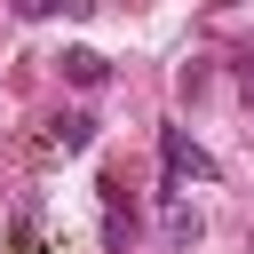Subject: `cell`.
I'll return each mask as SVG.
<instances>
[{
    "label": "cell",
    "instance_id": "cell-1",
    "mask_svg": "<svg viewBox=\"0 0 254 254\" xmlns=\"http://www.w3.org/2000/svg\"><path fill=\"white\" fill-rule=\"evenodd\" d=\"M159 159H167V175H175V183H190V175L206 183V175H214V159H206L183 127H159Z\"/></svg>",
    "mask_w": 254,
    "mask_h": 254
},
{
    "label": "cell",
    "instance_id": "cell-2",
    "mask_svg": "<svg viewBox=\"0 0 254 254\" xmlns=\"http://www.w3.org/2000/svg\"><path fill=\"white\" fill-rule=\"evenodd\" d=\"M103 71H111V64H103L95 48H64V79H71V87H103Z\"/></svg>",
    "mask_w": 254,
    "mask_h": 254
},
{
    "label": "cell",
    "instance_id": "cell-3",
    "mask_svg": "<svg viewBox=\"0 0 254 254\" xmlns=\"http://www.w3.org/2000/svg\"><path fill=\"white\" fill-rule=\"evenodd\" d=\"M48 143H56V151H87V143H95V119H87V111H64V119L48 127Z\"/></svg>",
    "mask_w": 254,
    "mask_h": 254
},
{
    "label": "cell",
    "instance_id": "cell-4",
    "mask_svg": "<svg viewBox=\"0 0 254 254\" xmlns=\"http://www.w3.org/2000/svg\"><path fill=\"white\" fill-rule=\"evenodd\" d=\"M159 222H167V238H175V246H190V238H198V206H183V198H167V214H159Z\"/></svg>",
    "mask_w": 254,
    "mask_h": 254
},
{
    "label": "cell",
    "instance_id": "cell-5",
    "mask_svg": "<svg viewBox=\"0 0 254 254\" xmlns=\"http://www.w3.org/2000/svg\"><path fill=\"white\" fill-rule=\"evenodd\" d=\"M8 8H16V16H56V8H64V16H87L95 0H8Z\"/></svg>",
    "mask_w": 254,
    "mask_h": 254
},
{
    "label": "cell",
    "instance_id": "cell-6",
    "mask_svg": "<svg viewBox=\"0 0 254 254\" xmlns=\"http://www.w3.org/2000/svg\"><path fill=\"white\" fill-rule=\"evenodd\" d=\"M246 103H254V71H246Z\"/></svg>",
    "mask_w": 254,
    "mask_h": 254
}]
</instances>
